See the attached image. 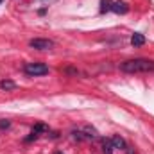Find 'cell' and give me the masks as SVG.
Returning a JSON list of instances; mask_svg holds the SVG:
<instances>
[{
	"label": "cell",
	"mask_w": 154,
	"mask_h": 154,
	"mask_svg": "<svg viewBox=\"0 0 154 154\" xmlns=\"http://www.w3.org/2000/svg\"><path fill=\"white\" fill-rule=\"evenodd\" d=\"M2 2H4V0H0V4H2Z\"/></svg>",
	"instance_id": "5bb4252c"
},
{
	"label": "cell",
	"mask_w": 154,
	"mask_h": 154,
	"mask_svg": "<svg viewBox=\"0 0 154 154\" xmlns=\"http://www.w3.org/2000/svg\"><path fill=\"white\" fill-rule=\"evenodd\" d=\"M43 133H48V125H45V124H36V125L32 127L31 134L25 138V142H32V140H36V138H38V136H41Z\"/></svg>",
	"instance_id": "277c9868"
},
{
	"label": "cell",
	"mask_w": 154,
	"mask_h": 154,
	"mask_svg": "<svg viewBox=\"0 0 154 154\" xmlns=\"http://www.w3.org/2000/svg\"><path fill=\"white\" fill-rule=\"evenodd\" d=\"M23 72L31 77H36V75H47L48 74V66L43 65V63H27L23 66Z\"/></svg>",
	"instance_id": "7a4b0ae2"
},
{
	"label": "cell",
	"mask_w": 154,
	"mask_h": 154,
	"mask_svg": "<svg viewBox=\"0 0 154 154\" xmlns=\"http://www.w3.org/2000/svg\"><path fill=\"white\" fill-rule=\"evenodd\" d=\"M29 45L36 50H50L54 48V41L52 39H43V38H34L29 41Z\"/></svg>",
	"instance_id": "3957f363"
},
{
	"label": "cell",
	"mask_w": 154,
	"mask_h": 154,
	"mask_svg": "<svg viewBox=\"0 0 154 154\" xmlns=\"http://www.w3.org/2000/svg\"><path fill=\"white\" fill-rule=\"evenodd\" d=\"M111 11L116 13V14H125V13H129V5L122 0H116V2L111 4Z\"/></svg>",
	"instance_id": "5b68a950"
},
{
	"label": "cell",
	"mask_w": 154,
	"mask_h": 154,
	"mask_svg": "<svg viewBox=\"0 0 154 154\" xmlns=\"http://www.w3.org/2000/svg\"><path fill=\"white\" fill-rule=\"evenodd\" d=\"M131 45H133V47H142V45H145V36L140 34V32H134V34L131 36Z\"/></svg>",
	"instance_id": "52a82bcc"
},
{
	"label": "cell",
	"mask_w": 154,
	"mask_h": 154,
	"mask_svg": "<svg viewBox=\"0 0 154 154\" xmlns=\"http://www.w3.org/2000/svg\"><path fill=\"white\" fill-rule=\"evenodd\" d=\"M111 0H100V13H108L111 11Z\"/></svg>",
	"instance_id": "8fae6325"
},
{
	"label": "cell",
	"mask_w": 154,
	"mask_h": 154,
	"mask_svg": "<svg viewBox=\"0 0 154 154\" xmlns=\"http://www.w3.org/2000/svg\"><path fill=\"white\" fill-rule=\"evenodd\" d=\"M54 154H63V152H61V151H57V152H54Z\"/></svg>",
	"instance_id": "4fadbf2b"
},
{
	"label": "cell",
	"mask_w": 154,
	"mask_h": 154,
	"mask_svg": "<svg viewBox=\"0 0 154 154\" xmlns=\"http://www.w3.org/2000/svg\"><path fill=\"white\" fill-rule=\"evenodd\" d=\"M113 145H111V140H102V151H104V154H113Z\"/></svg>",
	"instance_id": "9c48e42d"
},
{
	"label": "cell",
	"mask_w": 154,
	"mask_h": 154,
	"mask_svg": "<svg viewBox=\"0 0 154 154\" xmlns=\"http://www.w3.org/2000/svg\"><path fill=\"white\" fill-rule=\"evenodd\" d=\"M0 88H2V90H14V88H16V84H14L11 79H4V81L0 82Z\"/></svg>",
	"instance_id": "30bf717a"
},
{
	"label": "cell",
	"mask_w": 154,
	"mask_h": 154,
	"mask_svg": "<svg viewBox=\"0 0 154 154\" xmlns=\"http://www.w3.org/2000/svg\"><path fill=\"white\" fill-rule=\"evenodd\" d=\"M72 136L79 140V142H82V140H93V136H90V134H84V133H81V131H72Z\"/></svg>",
	"instance_id": "ba28073f"
},
{
	"label": "cell",
	"mask_w": 154,
	"mask_h": 154,
	"mask_svg": "<svg viewBox=\"0 0 154 154\" xmlns=\"http://www.w3.org/2000/svg\"><path fill=\"white\" fill-rule=\"evenodd\" d=\"M111 145H113L115 149H120V151H125V149H127V143H125V140H124L120 134H115V136L111 138Z\"/></svg>",
	"instance_id": "8992f818"
},
{
	"label": "cell",
	"mask_w": 154,
	"mask_h": 154,
	"mask_svg": "<svg viewBox=\"0 0 154 154\" xmlns=\"http://www.w3.org/2000/svg\"><path fill=\"white\" fill-rule=\"evenodd\" d=\"M120 70H122V72H127V74L154 72V61H152V59H143V57H136V59H127V61L120 63Z\"/></svg>",
	"instance_id": "6da1fadb"
},
{
	"label": "cell",
	"mask_w": 154,
	"mask_h": 154,
	"mask_svg": "<svg viewBox=\"0 0 154 154\" xmlns=\"http://www.w3.org/2000/svg\"><path fill=\"white\" fill-rule=\"evenodd\" d=\"M9 125H11V122H9V120H5V118H2V120H0V129H7Z\"/></svg>",
	"instance_id": "7c38bea8"
}]
</instances>
